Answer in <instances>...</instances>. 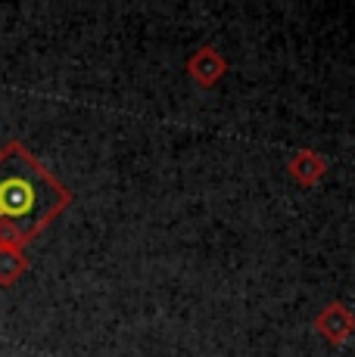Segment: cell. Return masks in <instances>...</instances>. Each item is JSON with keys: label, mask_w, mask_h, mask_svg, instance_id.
Masks as SVG:
<instances>
[{"label": "cell", "mask_w": 355, "mask_h": 357, "mask_svg": "<svg viewBox=\"0 0 355 357\" xmlns=\"http://www.w3.org/2000/svg\"><path fill=\"white\" fill-rule=\"evenodd\" d=\"M50 193H63L44 171L31 168V174L25 171H6V162L0 159V218L10 221H25L29 233L44 227L47 218L57 215L59 205H66V199H50Z\"/></svg>", "instance_id": "obj_1"}, {"label": "cell", "mask_w": 355, "mask_h": 357, "mask_svg": "<svg viewBox=\"0 0 355 357\" xmlns=\"http://www.w3.org/2000/svg\"><path fill=\"white\" fill-rule=\"evenodd\" d=\"M22 273V255L16 249H6L0 245V283H10Z\"/></svg>", "instance_id": "obj_2"}]
</instances>
